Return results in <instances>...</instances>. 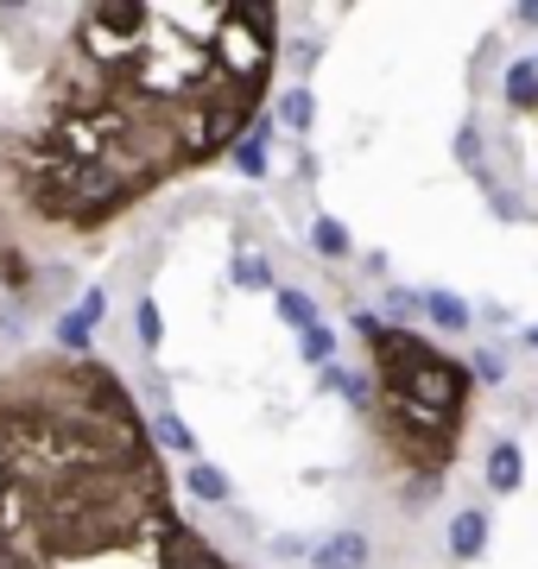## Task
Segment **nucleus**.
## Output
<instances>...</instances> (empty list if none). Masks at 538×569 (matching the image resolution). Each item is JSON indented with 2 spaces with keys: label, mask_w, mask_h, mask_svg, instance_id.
I'll return each instance as SVG.
<instances>
[{
  "label": "nucleus",
  "mask_w": 538,
  "mask_h": 569,
  "mask_svg": "<svg viewBox=\"0 0 538 569\" xmlns=\"http://www.w3.org/2000/svg\"><path fill=\"white\" fill-rule=\"evenodd\" d=\"M286 13L267 0H96L70 13L32 121L7 146L26 216L102 234L228 159L267 114Z\"/></svg>",
  "instance_id": "obj_1"
},
{
  "label": "nucleus",
  "mask_w": 538,
  "mask_h": 569,
  "mask_svg": "<svg viewBox=\"0 0 538 569\" xmlns=\"http://www.w3.org/2000/svg\"><path fill=\"white\" fill-rule=\"evenodd\" d=\"M0 569H241L178 507L133 387L96 355L0 373Z\"/></svg>",
  "instance_id": "obj_2"
},
{
  "label": "nucleus",
  "mask_w": 538,
  "mask_h": 569,
  "mask_svg": "<svg viewBox=\"0 0 538 569\" xmlns=\"http://www.w3.org/2000/svg\"><path fill=\"white\" fill-rule=\"evenodd\" d=\"M355 336L368 342V425L393 449V462L418 475V488H437L456 468L469 411H476V367L437 348L418 329L380 323L373 310H355Z\"/></svg>",
  "instance_id": "obj_3"
},
{
  "label": "nucleus",
  "mask_w": 538,
  "mask_h": 569,
  "mask_svg": "<svg viewBox=\"0 0 538 569\" xmlns=\"http://www.w3.org/2000/svg\"><path fill=\"white\" fill-rule=\"evenodd\" d=\"M373 563V550L361 531H330L323 545L311 550V569H368Z\"/></svg>",
  "instance_id": "obj_4"
},
{
  "label": "nucleus",
  "mask_w": 538,
  "mask_h": 569,
  "mask_svg": "<svg viewBox=\"0 0 538 569\" xmlns=\"http://www.w3.org/2000/svg\"><path fill=\"white\" fill-rule=\"evenodd\" d=\"M450 550L462 557V563H476L481 550H488V512H481V507L456 512V519H450Z\"/></svg>",
  "instance_id": "obj_5"
},
{
  "label": "nucleus",
  "mask_w": 538,
  "mask_h": 569,
  "mask_svg": "<svg viewBox=\"0 0 538 569\" xmlns=\"http://www.w3.org/2000/svg\"><path fill=\"white\" fill-rule=\"evenodd\" d=\"M267 140H272V114H260V121L248 127V140H241L235 152H228L241 178H267Z\"/></svg>",
  "instance_id": "obj_6"
},
{
  "label": "nucleus",
  "mask_w": 538,
  "mask_h": 569,
  "mask_svg": "<svg viewBox=\"0 0 538 569\" xmlns=\"http://www.w3.org/2000/svg\"><path fill=\"white\" fill-rule=\"evenodd\" d=\"M519 481H526V456H519V443H495L488 449V488L519 493Z\"/></svg>",
  "instance_id": "obj_7"
},
{
  "label": "nucleus",
  "mask_w": 538,
  "mask_h": 569,
  "mask_svg": "<svg viewBox=\"0 0 538 569\" xmlns=\"http://www.w3.org/2000/svg\"><path fill=\"white\" fill-rule=\"evenodd\" d=\"M185 488L197 493V500H209V507H228V500H235V488H228V475L216 462H190Z\"/></svg>",
  "instance_id": "obj_8"
},
{
  "label": "nucleus",
  "mask_w": 538,
  "mask_h": 569,
  "mask_svg": "<svg viewBox=\"0 0 538 569\" xmlns=\"http://www.w3.org/2000/svg\"><path fill=\"white\" fill-rule=\"evenodd\" d=\"M272 305H279V317H286V323L298 329V336L323 323V317H317V298H305V291H291V284H279V291H272Z\"/></svg>",
  "instance_id": "obj_9"
},
{
  "label": "nucleus",
  "mask_w": 538,
  "mask_h": 569,
  "mask_svg": "<svg viewBox=\"0 0 538 569\" xmlns=\"http://www.w3.org/2000/svg\"><path fill=\"white\" fill-rule=\"evenodd\" d=\"M152 443L171 449V456H190V449H197V437H190V425L178 418V411H152Z\"/></svg>",
  "instance_id": "obj_10"
},
{
  "label": "nucleus",
  "mask_w": 538,
  "mask_h": 569,
  "mask_svg": "<svg viewBox=\"0 0 538 569\" xmlns=\"http://www.w3.org/2000/svg\"><path fill=\"white\" fill-rule=\"evenodd\" d=\"M425 317H431L437 329H456V336L469 329V305H462L456 291H425Z\"/></svg>",
  "instance_id": "obj_11"
},
{
  "label": "nucleus",
  "mask_w": 538,
  "mask_h": 569,
  "mask_svg": "<svg viewBox=\"0 0 538 569\" xmlns=\"http://www.w3.org/2000/svg\"><path fill=\"white\" fill-rule=\"evenodd\" d=\"M311 247L323 253V260H349V253H355L349 228L336 222V216H317V222H311Z\"/></svg>",
  "instance_id": "obj_12"
},
{
  "label": "nucleus",
  "mask_w": 538,
  "mask_h": 569,
  "mask_svg": "<svg viewBox=\"0 0 538 569\" xmlns=\"http://www.w3.org/2000/svg\"><path fill=\"white\" fill-rule=\"evenodd\" d=\"M507 102H514V108H538V70H532V63H514V70H507Z\"/></svg>",
  "instance_id": "obj_13"
},
{
  "label": "nucleus",
  "mask_w": 538,
  "mask_h": 569,
  "mask_svg": "<svg viewBox=\"0 0 538 569\" xmlns=\"http://www.w3.org/2000/svg\"><path fill=\"white\" fill-rule=\"evenodd\" d=\"M279 114H286V127L311 133V121H317V96H311V89H291L286 102H279Z\"/></svg>",
  "instance_id": "obj_14"
},
{
  "label": "nucleus",
  "mask_w": 538,
  "mask_h": 569,
  "mask_svg": "<svg viewBox=\"0 0 538 569\" xmlns=\"http://www.w3.org/2000/svg\"><path fill=\"white\" fill-rule=\"evenodd\" d=\"M387 317H393V329H406L412 317H425V291H387Z\"/></svg>",
  "instance_id": "obj_15"
},
{
  "label": "nucleus",
  "mask_w": 538,
  "mask_h": 569,
  "mask_svg": "<svg viewBox=\"0 0 538 569\" xmlns=\"http://www.w3.org/2000/svg\"><path fill=\"white\" fill-rule=\"evenodd\" d=\"M298 348H305V361L330 367V355H336V336H330L323 323H317V329H305V336H298Z\"/></svg>",
  "instance_id": "obj_16"
},
{
  "label": "nucleus",
  "mask_w": 538,
  "mask_h": 569,
  "mask_svg": "<svg viewBox=\"0 0 538 569\" xmlns=\"http://www.w3.org/2000/svg\"><path fill=\"white\" fill-rule=\"evenodd\" d=\"M235 284H248V291H267V284H272V266L260 260V253H253V260L241 253V260H235Z\"/></svg>",
  "instance_id": "obj_17"
},
{
  "label": "nucleus",
  "mask_w": 538,
  "mask_h": 569,
  "mask_svg": "<svg viewBox=\"0 0 538 569\" xmlns=\"http://www.w3.org/2000/svg\"><path fill=\"white\" fill-rule=\"evenodd\" d=\"M77 317H83L89 329H96V323L108 317V291H102V284H89V291H83V305H77Z\"/></svg>",
  "instance_id": "obj_18"
},
{
  "label": "nucleus",
  "mask_w": 538,
  "mask_h": 569,
  "mask_svg": "<svg viewBox=\"0 0 538 569\" xmlns=\"http://www.w3.org/2000/svg\"><path fill=\"white\" fill-rule=\"evenodd\" d=\"M140 336H146V348H159V336H166V317H159V305H152V298L140 305Z\"/></svg>",
  "instance_id": "obj_19"
},
{
  "label": "nucleus",
  "mask_w": 538,
  "mask_h": 569,
  "mask_svg": "<svg viewBox=\"0 0 538 569\" xmlns=\"http://www.w3.org/2000/svg\"><path fill=\"white\" fill-rule=\"evenodd\" d=\"M476 380H488V387H500V380H507V367H500V355H481V361H476Z\"/></svg>",
  "instance_id": "obj_20"
},
{
  "label": "nucleus",
  "mask_w": 538,
  "mask_h": 569,
  "mask_svg": "<svg viewBox=\"0 0 538 569\" xmlns=\"http://www.w3.org/2000/svg\"><path fill=\"white\" fill-rule=\"evenodd\" d=\"M519 20H526V26H538V7H519Z\"/></svg>",
  "instance_id": "obj_21"
},
{
  "label": "nucleus",
  "mask_w": 538,
  "mask_h": 569,
  "mask_svg": "<svg viewBox=\"0 0 538 569\" xmlns=\"http://www.w3.org/2000/svg\"><path fill=\"white\" fill-rule=\"evenodd\" d=\"M526 348H538V323H532V329H526Z\"/></svg>",
  "instance_id": "obj_22"
},
{
  "label": "nucleus",
  "mask_w": 538,
  "mask_h": 569,
  "mask_svg": "<svg viewBox=\"0 0 538 569\" xmlns=\"http://www.w3.org/2000/svg\"><path fill=\"white\" fill-rule=\"evenodd\" d=\"M532 70H538V51H532Z\"/></svg>",
  "instance_id": "obj_23"
}]
</instances>
